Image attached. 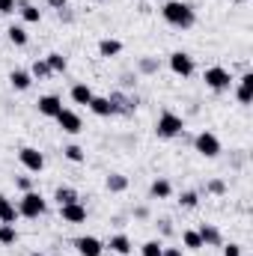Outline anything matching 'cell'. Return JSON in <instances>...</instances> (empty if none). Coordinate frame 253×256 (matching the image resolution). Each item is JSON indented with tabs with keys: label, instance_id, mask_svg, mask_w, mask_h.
I'll use <instances>...</instances> for the list:
<instances>
[{
	"label": "cell",
	"instance_id": "6da1fadb",
	"mask_svg": "<svg viewBox=\"0 0 253 256\" xmlns=\"http://www.w3.org/2000/svg\"><path fill=\"white\" fill-rule=\"evenodd\" d=\"M161 15H164L167 24H173V27H179V30H188V27H194V21H196L194 9H190L188 3H182V0H170V3H164Z\"/></svg>",
	"mask_w": 253,
	"mask_h": 256
},
{
	"label": "cell",
	"instance_id": "7a4b0ae2",
	"mask_svg": "<svg viewBox=\"0 0 253 256\" xmlns=\"http://www.w3.org/2000/svg\"><path fill=\"white\" fill-rule=\"evenodd\" d=\"M185 131V120L179 116V114H173V110H164L161 116H158V122H155V134L161 137V140H173V137H179Z\"/></svg>",
	"mask_w": 253,
	"mask_h": 256
},
{
	"label": "cell",
	"instance_id": "3957f363",
	"mask_svg": "<svg viewBox=\"0 0 253 256\" xmlns=\"http://www.w3.org/2000/svg\"><path fill=\"white\" fill-rule=\"evenodd\" d=\"M18 214L21 218H30V220H36V218H42L45 214V196L39 191H24V196L18 200Z\"/></svg>",
	"mask_w": 253,
	"mask_h": 256
},
{
	"label": "cell",
	"instance_id": "277c9868",
	"mask_svg": "<svg viewBox=\"0 0 253 256\" xmlns=\"http://www.w3.org/2000/svg\"><path fill=\"white\" fill-rule=\"evenodd\" d=\"M202 80H206V86L214 90V92H224V90L232 86V74H230V68H224V66H208L206 74H202Z\"/></svg>",
	"mask_w": 253,
	"mask_h": 256
},
{
	"label": "cell",
	"instance_id": "5b68a950",
	"mask_svg": "<svg viewBox=\"0 0 253 256\" xmlns=\"http://www.w3.org/2000/svg\"><path fill=\"white\" fill-rule=\"evenodd\" d=\"M194 149H196L202 158H218V155H220V140H218L212 131H200L196 140H194Z\"/></svg>",
	"mask_w": 253,
	"mask_h": 256
},
{
	"label": "cell",
	"instance_id": "8992f818",
	"mask_svg": "<svg viewBox=\"0 0 253 256\" xmlns=\"http://www.w3.org/2000/svg\"><path fill=\"white\" fill-rule=\"evenodd\" d=\"M18 161H21V167L30 170V173H42V170H45V155H42L39 149H33V146H24V149L18 152Z\"/></svg>",
	"mask_w": 253,
	"mask_h": 256
},
{
	"label": "cell",
	"instance_id": "52a82bcc",
	"mask_svg": "<svg viewBox=\"0 0 253 256\" xmlns=\"http://www.w3.org/2000/svg\"><path fill=\"white\" fill-rule=\"evenodd\" d=\"M170 68L179 78H190L194 74V57H190L188 51H173L170 54Z\"/></svg>",
	"mask_w": 253,
	"mask_h": 256
},
{
	"label": "cell",
	"instance_id": "ba28073f",
	"mask_svg": "<svg viewBox=\"0 0 253 256\" xmlns=\"http://www.w3.org/2000/svg\"><path fill=\"white\" fill-rule=\"evenodd\" d=\"M54 120L60 122V128H63L66 134H80V131H84V122H80V116H78L74 110H68V108H63V110H60Z\"/></svg>",
	"mask_w": 253,
	"mask_h": 256
},
{
	"label": "cell",
	"instance_id": "9c48e42d",
	"mask_svg": "<svg viewBox=\"0 0 253 256\" xmlns=\"http://www.w3.org/2000/svg\"><path fill=\"white\" fill-rule=\"evenodd\" d=\"M74 248H78L80 256H102L104 254V244H102L96 236H80V238H74Z\"/></svg>",
	"mask_w": 253,
	"mask_h": 256
},
{
	"label": "cell",
	"instance_id": "30bf717a",
	"mask_svg": "<svg viewBox=\"0 0 253 256\" xmlns=\"http://www.w3.org/2000/svg\"><path fill=\"white\" fill-rule=\"evenodd\" d=\"M60 218H63L66 224H86V206H84V202L60 206Z\"/></svg>",
	"mask_w": 253,
	"mask_h": 256
},
{
	"label": "cell",
	"instance_id": "8fae6325",
	"mask_svg": "<svg viewBox=\"0 0 253 256\" xmlns=\"http://www.w3.org/2000/svg\"><path fill=\"white\" fill-rule=\"evenodd\" d=\"M96 116H114L116 114V102L114 98H108V96H92V102L86 104Z\"/></svg>",
	"mask_w": 253,
	"mask_h": 256
},
{
	"label": "cell",
	"instance_id": "7c38bea8",
	"mask_svg": "<svg viewBox=\"0 0 253 256\" xmlns=\"http://www.w3.org/2000/svg\"><path fill=\"white\" fill-rule=\"evenodd\" d=\"M36 108H39L42 116H51V120H54V116L63 110V98H60V96H42V98L36 102Z\"/></svg>",
	"mask_w": 253,
	"mask_h": 256
},
{
	"label": "cell",
	"instance_id": "4fadbf2b",
	"mask_svg": "<svg viewBox=\"0 0 253 256\" xmlns=\"http://www.w3.org/2000/svg\"><path fill=\"white\" fill-rule=\"evenodd\" d=\"M236 98H238V104H250V98H253V72H244V74H242V80H238V86H236Z\"/></svg>",
	"mask_w": 253,
	"mask_h": 256
},
{
	"label": "cell",
	"instance_id": "5bb4252c",
	"mask_svg": "<svg viewBox=\"0 0 253 256\" xmlns=\"http://www.w3.org/2000/svg\"><path fill=\"white\" fill-rule=\"evenodd\" d=\"M9 84H12V90L24 92V90H30V86H33V74H30V72H24V68H15V72H9Z\"/></svg>",
	"mask_w": 253,
	"mask_h": 256
},
{
	"label": "cell",
	"instance_id": "9a60e30c",
	"mask_svg": "<svg viewBox=\"0 0 253 256\" xmlns=\"http://www.w3.org/2000/svg\"><path fill=\"white\" fill-rule=\"evenodd\" d=\"M108 248H110L114 254H120V256H126V254H131V250H134V244H131V238H128L126 232H116V236H110Z\"/></svg>",
	"mask_w": 253,
	"mask_h": 256
},
{
	"label": "cell",
	"instance_id": "2e32d148",
	"mask_svg": "<svg viewBox=\"0 0 253 256\" xmlns=\"http://www.w3.org/2000/svg\"><path fill=\"white\" fill-rule=\"evenodd\" d=\"M68 96H72V102H74V104H90L96 92H92V86H90V84H74Z\"/></svg>",
	"mask_w": 253,
	"mask_h": 256
},
{
	"label": "cell",
	"instance_id": "e0dca14e",
	"mask_svg": "<svg viewBox=\"0 0 253 256\" xmlns=\"http://www.w3.org/2000/svg\"><path fill=\"white\" fill-rule=\"evenodd\" d=\"M15 220H18V208H15V202H12L9 196L0 194V224H15Z\"/></svg>",
	"mask_w": 253,
	"mask_h": 256
},
{
	"label": "cell",
	"instance_id": "ac0fdd59",
	"mask_svg": "<svg viewBox=\"0 0 253 256\" xmlns=\"http://www.w3.org/2000/svg\"><path fill=\"white\" fill-rule=\"evenodd\" d=\"M196 232H200L202 244H214V248H220V244H224V242H220V232H218V226H212V224H202Z\"/></svg>",
	"mask_w": 253,
	"mask_h": 256
},
{
	"label": "cell",
	"instance_id": "d6986e66",
	"mask_svg": "<svg viewBox=\"0 0 253 256\" xmlns=\"http://www.w3.org/2000/svg\"><path fill=\"white\" fill-rule=\"evenodd\" d=\"M6 36H9V42H12L15 48H24V45L30 42V36H27V30H24L21 24H12V27L6 30Z\"/></svg>",
	"mask_w": 253,
	"mask_h": 256
},
{
	"label": "cell",
	"instance_id": "ffe728a7",
	"mask_svg": "<svg viewBox=\"0 0 253 256\" xmlns=\"http://www.w3.org/2000/svg\"><path fill=\"white\" fill-rule=\"evenodd\" d=\"M98 54L102 57H116V54H122V42L120 39H102L98 42Z\"/></svg>",
	"mask_w": 253,
	"mask_h": 256
},
{
	"label": "cell",
	"instance_id": "44dd1931",
	"mask_svg": "<svg viewBox=\"0 0 253 256\" xmlns=\"http://www.w3.org/2000/svg\"><path fill=\"white\" fill-rule=\"evenodd\" d=\"M182 248H188V250H202L206 244H202V238H200L196 230H185V232H182Z\"/></svg>",
	"mask_w": 253,
	"mask_h": 256
},
{
	"label": "cell",
	"instance_id": "7402d4cb",
	"mask_svg": "<svg viewBox=\"0 0 253 256\" xmlns=\"http://www.w3.org/2000/svg\"><path fill=\"white\" fill-rule=\"evenodd\" d=\"M54 200H57V206H68V202H80V196L74 188H57L54 191Z\"/></svg>",
	"mask_w": 253,
	"mask_h": 256
},
{
	"label": "cell",
	"instance_id": "603a6c76",
	"mask_svg": "<svg viewBox=\"0 0 253 256\" xmlns=\"http://www.w3.org/2000/svg\"><path fill=\"white\" fill-rule=\"evenodd\" d=\"M149 194H152V196H158V200H167V196L173 194V185H170L167 179H155V182H152V188H149Z\"/></svg>",
	"mask_w": 253,
	"mask_h": 256
},
{
	"label": "cell",
	"instance_id": "cb8c5ba5",
	"mask_svg": "<svg viewBox=\"0 0 253 256\" xmlns=\"http://www.w3.org/2000/svg\"><path fill=\"white\" fill-rule=\"evenodd\" d=\"M21 18H24L27 24H39V21H42V9L33 6V3H24V6H21Z\"/></svg>",
	"mask_w": 253,
	"mask_h": 256
},
{
	"label": "cell",
	"instance_id": "d4e9b609",
	"mask_svg": "<svg viewBox=\"0 0 253 256\" xmlns=\"http://www.w3.org/2000/svg\"><path fill=\"white\" fill-rule=\"evenodd\" d=\"M126 188H128V179L122 173H110V176H108V191L110 194H122Z\"/></svg>",
	"mask_w": 253,
	"mask_h": 256
},
{
	"label": "cell",
	"instance_id": "484cf974",
	"mask_svg": "<svg viewBox=\"0 0 253 256\" xmlns=\"http://www.w3.org/2000/svg\"><path fill=\"white\" fill-rule=\"evenodd\" d=\"M15 242H18L15 224H0V244H15Z\"/></svg>",
	"mask_w": 253,
	"mask_h": 256
},
{
	"label": "cell",
	"instance_id": "4316f807",
	"mask_svg": "<svg viewBox=\"0 0 253 256\" xmlns=\"http://www.w3.org/2000/svg\"><path fill=\"white\" fill-rule=\"evenodd\" d=\"M63 155L68 158V161H72V164H84V161H86V152H84V149H80L78 143L66 146V149H63Z\"/></svg>",
	"mask_w": 253,
	"mask_h": 256
},
{
	"label": "cell",
	"instance_id": "83f0119b",
	"mask_svg": "<svg viewBox=\"0 0 253 256\" xmlns=\"http://www.w3.org/2000/svg\"><path fill=\"white\" fill-rule=\"evenodd\" d=\"M45 63H48L51 72H66V68H68V60H66L63 54H57V51H54V54H48V57H45Z\"/></svg>",
	"mask_w": 253,
	"mask_h": 256
},
{
	"label": "cell",
	"instance_id": "f1b7e54d",
	"mask_svg": "<svg viewBox=\"0 0 253 256\" xmlns=\"http://www.w3.org/2000/svg\"><path fill=\"white\" fill-rule=\"evenodd\" d=\"M140 256H164V244L161 242H146L140 248Z\"/></svg>",
	"mask_w": 253,
	"mask_h": 256
},
{
	"label": "cell",
	"instance_id": "f546056e",
	"mask_svg": "<svg viewBox=\"0 0 253 256\" xmlns=\"http://www.w3.org/2000/svg\"><path fill=\"white\" fill-rule=\"evenodd\" d=\"M30 74H33V78H48V74H51V68H48V63H45V60H36V63H33V68H30Z\"/></svg>",
	"mask_w": 253,
	"mask_h": 256
},
{
	"label": "cell",
	"instance_id": "4dcf8cb0",
	"mask_svg": "<svg viewBox=\"0 0 253 256\" xmlns=\"http://www.w3.org/2000/svg\"><path fill=\"white\" fill-rule=\"evenodd\" d=\"M179 202H182L185 208H196V202H200V196H196L194 191H185V194H182V200H179Z\"/></svg>",
	"mask_w": 253,
	"mask_h": 256
},
{
	"label": "cell",
	"instance_id": "1f68e13d",
	"mask_svg": "<svg viewBox=\"0 0 253 256\" xmlns=\"http://www.w3.org/2000/svg\"><path fill=\"white\" fill-rule=\"evenodd\" d=\"M224 256H242V244H236V242L224 244Z\"/></svg>",
	"mask_w": 253,
	"mask_h": 256
},
{
	"label": "cell",
	"instance_id": "d6a6232c",
	"mask_svg": "<svg viewBox=\"0 0 253 256\" xmlns=\"http://www.w3.org/2000/svg\"><path fill=\"white\" fill-rule=\"evenodd\" d=\"M0 12H3V15L15 12V0H0Z\"/></svg>",
	"mask_w": 253,
	"mask_h": 256
},
{
	"label": "cell",
	"instance_id": "836d02e7",
	"mask_svg": "<svg viewBox=\"0 0 253 256\" xmlns=\"http://www.w3.org/2000/svg\"><path fill=\"white\" fill-rule=\"evenodd\" d=\"M224 188H226V185H224L220 179H214V182H208V191H212V194H224Z\"/></svg>",
	"mask_w": 253,
	"mask_h": 256
},
{
	"label": "cell",
	"instance_id": "e575fe53",
	"mask_svg": "<svg viewBox=\"0 0 253 256\" xmlns=\"http://www.w3.org/2000/svg\"><path fill=\"white\" fill-rule=\"evenodd\" d=\"M18 188H21V191H33V185H30V179H27V176H21V179H18Z\"/></svg>",
	"mask_w": 253,
	"mask_h": 256
},
{
	"label": "cell",
	"instance_id": "d590c367",
	"mask_svg": "<svg viewBox=\"0 0 253 256\" xmlns=\"http://www.w3.org/2000/svg\"><path fill=\"white\" fill-rule=\"evenodd\" d=\"M164 256H185L182 248H164Z\"/></svg>",
	"mask_w": 253,
	"mask_h": 256
},
{
	"label": "cell",
	"instance_id": "8d00e7d4",
	"mask_svg": "<svg viewBox=\"0 0 253 256\" xmlns=\"http://www.w3.org/2000/svg\"><path fill=\"white\" fill-rule=\"evenodd\" d=\"M66 3H68V0H48V6H54V9H63Z\"/></svg>",
	"mask_w": 253,
	"mask_h": 256
},
{
	"label": "cell",
	"instance_id": "74e56055",
	"mask_svg": "<svg viewBox=\"0 0 253 256\" xmlns=\"http://www.w3.org/2000/svg\"><path fill=\"white\" fill-rule=\"evenodd\" d=\"M232 3H244V0H232Z\"/></svg>",
	"mask_w": 253,
	"mask_h": 256
},
{
	"label": "cell",
	"instance_id": "f35d334b",
	"mask_svg": "<svg viewBox=\"0 0 253 256\" xmlns=\"http://www.w3.org/2000/svg\"><path fill=\"white\" fill-rule=\"evenodd\" d=\"M33 256H45V254H33Z\"/></svg>",
	"mask_w": 253,
	"mask_h": 256
}]
</instances>
